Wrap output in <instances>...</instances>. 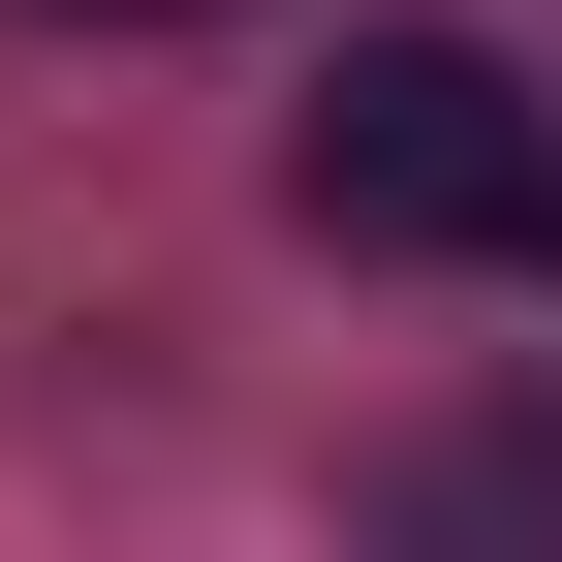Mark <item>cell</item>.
I'll return each instance as SVG.
<instances>
[{
	"mask_svg": "<svg viewBox=\"0 0 562 562\" xmlns=\"http://www.w3.org/2000/svg\"><path fill=\"white\" fill-rule=\"evenodd\" d=\"M281 220L375 281H501V250H562V125L501 32H344V94L281 125Z\"/></svg>",
	"mask_w": 562,
	"mask_h": 562,
	"instance_id": "obj_1",
	"label": "cell"
},
{
	"mask_svg": "<svg viewBox=\"0 0 562 562\" xmlns=\"http://www.w3.org/2000/svg\"><path fill=\"white\" fill-rule=\"evenodd\" d=\"M32 32H220V0H32Z\"/></svg>",
	"mask_w": 562,
	"mask_h": 562,
	"instance_id": "obj_2",
	"label": "cell"
}]
</instances>
